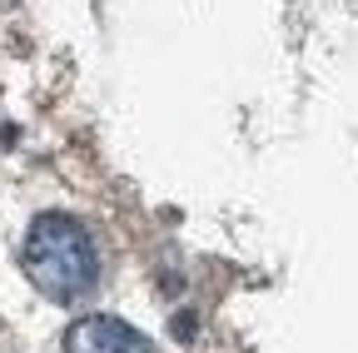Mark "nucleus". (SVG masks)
Segmentation results:
<instances>
[{"instance_id":"nucleus-1","label":"nucleus","mask_w":358,"mask_h":353,"mask_svg":"<svg viewBox=\"0 0 358 353\" xmlns=\"http://www.w3.org/2000/svg\"><path fill=\"white\" fill-rule=\"evenodd\" d=\"M20 264H25L30 284L45 298H55V303H75V298H85L100 284L95 234L70 214H40L30 224V234H25Z\"/></svg>"},{"instance_id":"nucleus-2","label":"nucleus","mask_w":358,"mask_h":353,"mask_svg":"<svg viewBox=\"0 0 358 353\" xmlns=\"http://www.w3.org/2000/svg\"><path fill=\"white\" fill-rule=\"evenodd\" d=\"M65 353H150V338L140 329H129L124 319L90 314V319H75L70 324Z\"/></svg>"}]
</instances>
